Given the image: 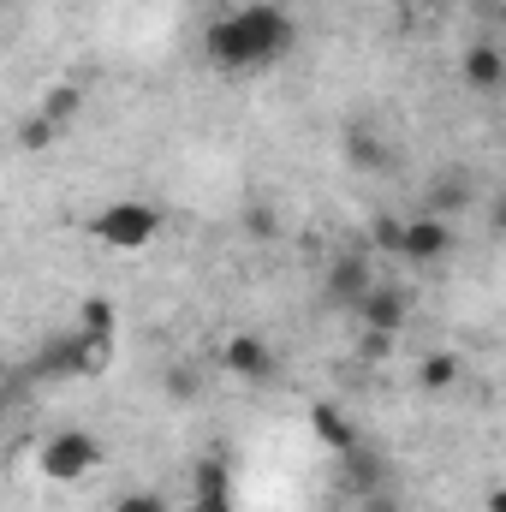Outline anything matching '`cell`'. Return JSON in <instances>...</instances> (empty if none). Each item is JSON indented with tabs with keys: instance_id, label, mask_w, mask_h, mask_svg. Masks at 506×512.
Wrapping results in <instances>:
<instances>
[{
	"instance_id": "6da1fadb",
	"label": "cell",
	"mask_w": 506,
	"mask_h": 512,
	"mask_svg": "<svg viewBox=\"0 0 506 512\" xmlns=\"http://www.w3.org/2000/svg\"><path fill=\"white\" fill-rule=\"evenodd\" d=\"M298 48V18L274 0H245L203 30V60L215 72H268Z\"/></svg>"
},
{
	"instance_id": "7a4b0ae2",
	"label": "cell",
	"mask_w": 506,
	"mask_h": 512,
	"mask_svg": "<svg viewBox=\"0 0 506 512\" xmlns=\"http://www.w3.org/2000/svg\"><path fill=\"white\" fill-rule=\"evenodd\" d=\"M90 239L96 245H108V251H149L155 239H161V209L155 203H143V197H120V203H108V209H96V221H90Z\"/></svg>"
},
{
	"instance_id": "3957f363",
	"label": "cell",
	"mask_w": 506,
	"mask_h": 512,
	"mask_svg": "<svg viewBox=\"0 0 506 512\" xmlns=\"http://www.w3.org/2000/svg\"><path fill=\"white\" fill-rule=\"evenodd\" d=\"M96 465H102V441H96L90 429H60V435H48V441L36 447V471H42L48 483H60V489L84 483Z\"/></svg>"
},
{
	"instance_id": "277c9868",
	"label": "cell",
	"mask_w": 506,
	"mask_h": 512,
	"mask_svg": "<svg viewBox=\"0 0 506 512\" xmlns=\"http://www.w3.org/2000/svg\"><path fill=\"white\" fill-rule=\"evenodd\" d=\"M393 256H405V262H417V268L447 262V256H453V227H447L441 215H411V221H399V233H393Z\"/></svg>"
},
{
	"instance_id": "5b68a950",
	"label": "cell",
	"mask_w": 506,
	"mask_h": 512,
	"mask_svg": "<svg viewBox=\"0 0 506 512\" xmlns=\"http://www.w3.org/2000/svg\"><path fill=\"white\" fill-rule=\"evenodd\" d=\"M376 286V268H370V245H358V251H340L328 262V274H322V298H328V310H352L364 292Z\"/></svg>"
},
{
	"instance_id": "8992f818",
	"label": "cell",
	"mask_w": 506,
	"mask_h": 512,
	"mask_svg": "<svg viewBox=\"0 0 506 512\" xmlns=\"http://www.w3.org/2000/svg\"><path fill=\"white\" fill-rule=\"evenodd\" d=\"M221 370L239 376V382H274L280 376V358L262 334H227L221 340Z\"/></svg>"
},
{
	"instance_id": "52a82bcc",
	"label": "cell",
	"mask_w": 506,
	"mask_h": 512,
	"mask_svg": "<svg viewBox=\"0 0 506 512\" xmlns=\"http://www.w3.org/2000/svg\"><path fill=\"white\" fill-rule=\"evenodd\" d=\"M352 316H358V328H376V334H405V322H411V292L405 286H370L358 304H352Z\"/></svg>"
},
{
	"instance_id": "ba28073f",
	"label": "cell",
	"mask_w": 506,
	"mask_h": 512,
	"mask_svg": "<svg viewBox=\"0 0 506 512\" xmlns=\"http://www.w3.org/2000/svg\"><path fill=\"white\" fill-rule=\"evenodd\" d=\"M459 78H465L477 96H495V90H506V54L495 42H471V48L459 54Z\"/></svg>"
},
{
	"instance_id": "9c48e42d",
	"label": "cell",
	"mask_w": 506,
	"mask_h": 512,
	"mask_svg": "<svg viewBox=\"0 0 506 512\" xmlns=\"http://www.w3.org/2000/svg\"><path fill=\"white\" fill-rule=\"evenodd\" d=\"M471 203H477V185H471L465 173H447V179H435V185H429V197H423V209H417V215H441V221H447L453 209H471Z\"/></svg>"
},
{
	"instance_id": "30bf717a",
	"label": "cell",
	"mask_w": 506,
	"mask_h": 512,
	"mask_svg": "<svg viewBox=\"0 0 506 512\" xmlns=\"http://www.w3.org/2000/svg\"><path fill=\"white\" fill-rule=\"evenodd\" d=\"M310 429H316V441H322L328 453H346V447H358V429H352V423H346V417H340L328 399H316V405H310Z\"/></svg>"
},
{
	"instance_id": "8fae6325",
	"label": "cell",
	"mask_w": 506,
	"mask_h": 512,
	"mask_svg": "<svg viewBox=\"0 0 506 512\" xmlns=\"http://www.w3.org/2000/svg\"><path fill=\"white\" fill-rule=\"evenodd\" d=\"M465 382V358L459 352H429V358H417V387L423 393H447V387Z\"/></svg>"
},
{
	"instance_id": "7c38bea8",
	"label": "cell",
	"mask_w": 506,
	"mask_h": 512,
	"mask_svg": "<svg viewBox=\"0 0 506 512\" xmlns=\"http://www.w3.org/2000/svg\"><path fill=\"white\" fill-rule=\"evenodd\" d=\"M346 155H352V167H358V173H387V167H393V149H387L370 126L346 131Z\"/></svg>"
},
{
	"instance_id": "4fadbf2b",
	"label": "cell",
	"mask_w": 506,
	"mask_h": 512,
	"mask_svg": "<svg viewBox=\"0 0 506 512\" xmlns=\"http://www.w3.org/2000/svg\"><path fill=\"white\" fill-rule=\"evenodd\" d=\"M36 114H42V120H54V126L66 131L78 114H84V84H54V90L36 102Z\"/></svg>"
},
{
	"instance_id": "5bb4252c",
	"label": "cell",
	"mask_w": 506,
	"mask_h": 512,
	"mask_svg": "<svg viewBox=\"0 0 506 512\" xmlns=\"http://www.w3.org/2000/svg\"><path fill=\"white\" fill-rule=\"evenodd\" d=\"M114 328H120V310H114V298H102V292H90V298L78 304V334H96V340H114Z\"/></svg>"
},
{
	"instance_id": "9a60e30c",
	"label": "cell",
	"mask_w": 506,
	"mask_h": 512,
	"mask_svg": "<svg viewBox=\"0 0 506 512\" xmlns=\"http://www.w3.org/2000/svg\"><path fill=\"white\" fill-rule=\"evenodd\" d=\"M191 495H233V471H227L221 453H203L191 465Z\"/></svg>"
},
{
	"instance_id": "2e32d148",
	"label": "cell",
	"mask_w": 506,
	"mask_h": 512,
	"mask_svg": "<svg viewBox=\"0 0 506 512\" xmlns=\"http://www.w3.org/2000/svg\"><path fill=\"white\" fill-rule=\"evenodd\" d=\"M54 137H60V126L54 120H42L36 108L18 120V149H30V155H42V149H54Z\"/></svg>"
},
{
	"instance_id": "e0dca14e",
	"label": "cell",
	"mask_w": 506,
	"mask_h": 512,
	"mask_svg": "<svg viewBox=\"0 0 506 512\" xmlns=\"http://www.w3.org/2000/svg\"><path fill=\"white\" fill-rule=\"evenodd\" d=\"M161 387H167V399H173V405H191V399L203 393V376H197L191 364H173V370L161 376Z\"/></svg>"
},
{
	"instance_id": "ac0fdd59",
	"label": "cell",
	"mask_w": 506,
	"mask_h": 512,
	"mask_svg": "<svg viewBox=\"0 0 506 512\" xmlns=\"http://www.w3.org/2000/svg\"><path fill=\"white\" fill-rule=\"evenodd\" d=\"M358 358H364V364H381V358H393V334L358 328Z\"/></svg>"
},
{
	"instance_id": "d6986e66",
	"label": "cell",
	"mask_w": 506,
	"mask_h": 512,
	"mask_svg": "<svg viewBox=\"0 0 506 512\" xmlns=\"http://www.w3.org/2000/svg\"><path fill=\"white\" fill-rule=\"evenodd\" d=\"M245 233H251V239H274V233H280V215H274L268 203H251V209H245Z\"/></svg>"
},
{
	"instance_id": "ffe728a7",
	"label": "cell",
	"mask_w": 506,
	"mask_h": 512,
	"mask_svg": "<svg viewBox=\"0 0 506 512\" xmlns=\"http://www.w3.org/2000/svg\"><path fill=\"white\" fill-rule=\"evenodd\" d=\"M114 512H167V501H161L155 489H131V495L114 501Z\"/></svg>"
},
{
	"instance_id": "44dd1931",
	"label": "cell",
	"mask_w": 506,
	"mask_h": 512,
	"mask_svg": "<svg viewBox=\"0 0 506 512\" xmlns=\"http://www.w3.org/2000/svg\"><path fill=\"white\" fill-rule=\"evenodd\" d=\"M358 507H364V512H405L393 495H387V483H381V489H364V495H358Z\"/></svg>"
},
{
	"instance_id": "7402d4cb",
	"label": "cell",
	"mask_w": 506,
	"mask_h": 512,
	"mask_svg": "<svg viewBox=\"0 0 506 512\" xmlns=\"http://www.w3.org/2000/svg\"><path fill=\"white\" fill-rule=\"evenodd\" d=\"M185 512H233V495H191Z\"/></svg>"
},
{
	"instance_id": "603a6c76",
	"label": "cell",
	"mask_w": 506,
	"mask_h": 512,
	"mask_svg": "<svg viewBox=\"0 0 506 512\" xmlns=\"http://www.w3.org/2000/svg\"><path fill=\"white\" fill-rule=\"evenodd\" d=\"M0 423H6V399H0Z\"/></svg>"
}]
</instances>
